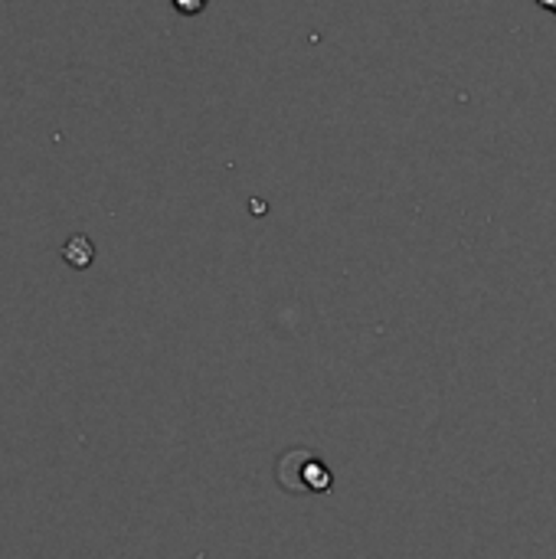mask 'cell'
<instances>
[{
  "mask_svg": "<svg viewBox=\"0 0 556 559\" xmlns=\"http://www.w3.org/2000/svg\"><path fill=\"white\" fill-rule=\"evenodd\" d=\"M170 3H174V10H177V13H184V16H197L210 0H170Z\"/></svg>",
  "mask_w": 556,
  "mask_h": 559,
  "instance_id": "3",
  "label": "cell"
},
{
  "mask_svg": "<svg viewBox=\"0 0 556 559\" xmlns=\"http://www.w3.org/2000/svg\"><path fill=\"white\" fill-rule=\"evenodd\" d=\"M62 259H66L72 269H88L92 259H95V246L88 242V236H72V239L62 246Z\"/></svg>",
  "mask_w": 556,
  "mask_h": 559,
  "instance_id": "2",
  "label": "cell"
},
{
  "mask_svg": "<svg viewBox=\"0 0 556 559\" xmlns=\"http://www.w3.org/2000/svg\"><path fill=\"white\" fill-rule=\"evenodd\" d=\"M279 481L285 491L295 495H311V491H331V472L324 468V462L308 452V449H292L285 452L282 465H279Z\"/></svg>",
  "mask_w": 556,
  "mask_h": 559,
  "instance_id": "1",
  "label": "cell"
},
{
  "mask_svg": "<svg viewBox=\"0 0 556 559\" xmlns=\"http://www.w3.org/2000/svg\"><path fill=\"white\" fill-rule=\"evenodd\" d=\"M537 3H541L544 10H551V13H556V0H537Z\"/></svg>",
  "mask_w": 556,
  "mask_h": 559,
  "instance_id": "4",
  "label": "cell"
}]
</instances>
